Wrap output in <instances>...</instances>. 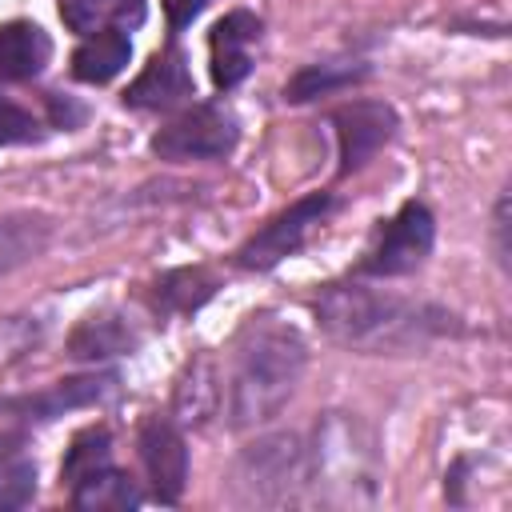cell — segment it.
<instances>
[{"label":"cell","instance_id":"cell-1","mask_svg":"<svg viewBox=\"0 0 512 512\" xmlns=\"http://www.w3.org/2000/svg\"><path fill=\"white\" fill-rule=\"evenodd\" d=\"M312 312L328 340H336L352 352H368V356H384V352L396 356V352L424 348L428 340L464 332L448 308L412 300L400 292H384V288H372L360 280L328 284L316 296Z\"/></svg>","mask_w":512,"mask_h":512},{"label":"cell","instance_id":"cell-2","mask_svg":"<svg viewBox=\"0 0 512 512\" xmlns=\"http://www.w3.org/2000/svg\"><path fill=\"white\" fill-rule=\"evenodd\" d=\"M304 368H308V344L288 320L272 312L248 316L232 340L228 424L236 432L272 424L300 388Z\"/></svg>","mask_w":512,"mask_h":512},{"label":"cell","instance_id":"cell-3","mask_svg":"<svg viewBox=\"0 0 512 512\" xmlns=\"http://www.w3.org/2000/svg\"><path fill=\"white\" fill-rule=\"evenodd\" d=\"M308 456V484L316 500L336 508L372 504L380 496V448L372 428L352 412H328L316 432Z\"/></svg>","mask_w":512,"mask_h":512},{"label":"cell","instance_id":"cell-4","mask_svg":"<svg viewBox=\"0 0 512 512\" xmlns=\"http://www.w3.org/2000/svg\"><path fill=\"white\" fill-rule=\"evenodd\" d=\"M304 484H308V456H304V440L296 432L256 436L236 456V468H232L236 500L256 504V508L292 504Z\"/></svg>","mask_w":512,"mask_h":512},{"label":"cell","instance_id":"cell-5","mask_svg":"<svg viewBox=\"0 0 512 512\" xmlns=\"http://www.w3.org/2000/svg\"><path fill=\"white\" fill-rule=\"evenodd\" d=\"M240 140V124L224 104H196L188 112H180L176 120H168L156 136H152V152L160 160H224L232 156Z\"/></svg>","mask_w":512,"mask_h":512},{"label":"cell","instance_id":"cell-6","mask_svg":"<svg viewBox=\"0 0 512 512\" xmlns=\"http://www.w3.org/2000/svg\"><path fill=\"white\" fill-rule=\"evenodd\" d=\"M432 244H436V216H432V208L420 204V200H408L380 228L376 244L360 260V276H380V280L408 276V272H416L428 260Z\"/></svg>","mask_w":512,"mask_h":512},{"label":"cell","instance_id":"cell-7","mask_svg":"<svg viewBox=\"0 0 512 512\" xmlns=\"http://www.w3.org/2000/svg\"><path fill=\"white\" fill-rule=\"evenodd\" d=\"M332 196L328 192H312V196H300L296 204H288L284 212H276L260 232H252L240 248H236V264L248 268V272H268L276 268L280 260H288L292 252L304 248V240L312 236V228L332 212Z\"/></svg>","mask_w":512,"mask_h":512},{"label":"cell","instance_id":"cell-8","mask_svg":"<svg viewBox=\"0 0 512 512\" xmlns=\"http://www.w3.org/2000/svg\"><path fill=\"white\" fill-rule=\"evenodd\" d=\"M332 128H336V156H340L336 172L352 176L396 136L400 116L384 100H352L332 112Z\"/></svg>","mask_w":512,"mask_h":512},{"label":"cell","instance_id":"cell-9","mask_svg":"<svg viewBox=\"0 0 512 512\" xmlns=\"http://www.w3.org/2000/svg\"><path fill=\"white\" fill-rule=\"evenodd\" d=\"M136 452L152 484V496L160 504H176L188 484V444L180 424L172 416H144L136 432Z\"/></svg>","mask_w":512,"mask_h":512},{"label":"cell","instance_id":"cell-10","mask_svg":"<svg viewBox=\"0 0 512 512\" xmlns=\"http://www.w3.org/2000/svg\"><path fill=\"white\" fill-rule=\"evenodd\" d=\"M144 344V332L136 328V320L120 308H100V312H88L64 340L68 356L72 360H84V364H104L112 356H128Z\"/></svg>","mask_w":512,"mask_h":512},{"label":"cell","instance_id":"cell-11","mask_svg":"<svg viewBox=\"0 0 512 512\" xmlns=\"http://www.w3.org/2000/svg\"><path fill=\"white\" fill-rule=\"evenodd\" d=\"M192 96H196V84H192V72H188V60L180 48L156 52L144 64V72L124 88V104L144 108V112H168Z\"/></svg>","mask_w":512,"mask_h":512},{"label":"cell","instance_id":"cell-12","mask_svg":"<svg viewBox=\"0 0 512 512\" xmlns=\"http://www.w3.org/2000/svg\"><path fill=\"white\" fill-rule=\"evenodd\" d=\"M260 16H252L248 8L228 12L212 36H208V52H212V84L220 92H232L248 72H252V44L260 40Z\"/></svg>","mask_w":512,"mask_h":512},{"label":"cell","instance_id":"cell-13","mask_svg":"<svg viewBox=\"0 0 512 512\" xmlns=\"http://www.w3.org/2000/svg\"><path fill=\"white\" fill-rule=\"evenodd\" d=\"M120 376L116 372H92V376H72V380H56L52 388L44 392H32V396H20L12 400L8 408H16L24 420H52V416H64L72 408H88V404H100L116 392Z\"/></svg>","mask_w":512,"mask_h":512},{"label":"cell","instance_id":"cell-14","mask_svg":"<svg viewBox=\"0 0 512 512\" xmlns=\"http://www.w3.org/2000/svg\"><path fill=\"white\" fill-rule=\"evenodd\" d=\"M52 60V36L36 20L0 24V80H36Z\"/></svg>","mask_w":512,"mask_h":512},{"label":"cell","instance_id":"cell-15","mask_svg":"<svg viewBox=\"0 0 512 512\" xmlns=\"http://www.w3.org/2000/svg\"><path fill=\"white\" fill-rule=\"evenodd\" d=\"M216 408H220V376H216V364L208 356H196V360L184 364V372L176 380L172 416L184 428H200V424H208V416H216Z\"/></svg>","mask_w":512,"mask_h":512},{"label":"cell","instance_id":"cell-16","mask_svg":"<svg viewBox=\"0 0 512 512\" xmlns=\"http://www.w3.org/2000/svg\"><path fill=\"white\" fill-rule=\"evenodd\" d=\"M52 244V216L44 212H4L0 216V276L44 256Z\"/></svg>","mask_w":512,"mask_h":512},{"label":"cell","instance_id":"cell-17","mask_svg":"<svg viewBox=\"0 0 512 512\" xmlns=\"http://www.w3.org/2000/svg\"><path fill=\"white\" fill-rule=\"evenodd\" d=\"M132 60V40L124 28H100L84 36V44L72 52V76L80 84H108L116 80Z\"/></svg>","mask_w":512,"mask_h":512},{"label":"cell","instance_id":"cell-18","mask_svg":"<svg viewBox=\"0 0 512 512\" xmlns=\"http://www.w3.org/2000/svg\"><path fill=\"white\" fill-rule=\"evenodd\" d=\"M216 288H220V280H216L208 268H200V264H192V268H172V272H164V276L152 284V308H156L160 316H188V312L204 308V304L216 296Z\"/></svg>","mask_w":512,"mask_h":512},{"label":"cell","instance_id":"cell-19","mask_svg":"<svg viewBox=\"0 0 512 512\" xmlns=\"http://www.w3.org/2000/svg\"><path fill=\"white\" fill-rule=\"evenodd\" d=\"M140 500H144V492L116 464L72 484V504L84 512H128V508H140Z\"/></svg>","mask_w":512,"mask_h":512},{"label":"cell","instance_id":"cell-20","mask_svg":"<svg viewBox=\"0 0 512 512\" xmlns=\"http://www.w3.org/2000/svg\"><path fill=\"white\" fill-rule=\"evenodd\" d=\"M360 80H368V64H360V60H316V64H304L284 84V100L288 104H304V100H316V96L352 88Z\"/></svg>","mask_w":512,"mask_h":512},{"label":"cell","instance_id":"cell-21","mask_svg":"<svg viewBox=\"0 0 512 512\" xmlns=\"http://www.w3.org/2000/svg\"><path fill=\"white\" fill-rule=\"evenodd\" d=\"M60 20L76 36H92L100 28H136L144 20V0H60Z\"/></svg>","mask_w":512,"mask_h":512},{"label":"cell","instance_id":"cell-22","mask_svg":"<svg viewBox=\"0 0 512 512\" xmlns=\"http://www.w3.org/2000/svg\"><path fill=\"white\" fill-rule=\"evenodd\" d=\"M108 464H112V432L104 424H92V428L72 436V444L64 452V464H60V480L72 488L76 480H84V476H92Z\"/></svg>","mask_w":512,"mask_h":512},{"label":"cell","instance_id":"cell-23","mask_svg":"<svg viewBox=\"0 0 512 512\" xmlns=\"http://www.w3.org/2000/svg\"><path fill=\"white\" fill-rule=\"evenodd\" d=\"M36 496V460L28 456H4L0 460V512L4 508H24Z\"/></svg>","mask_w":512,"mask_h":512},{"label":"cell","instance_id":"cell-24","mask_svg":"<svg viewBox=\"0 0 512 512\" xmlns=\"http://www.w3.org/2000/svg\"><path fill=\"white\" fill-rule=\"evenodd\" d=\"M36 140H40V120L0 92V144H36Z\"/></svg>","mask_w":512,"mask_h":512},{"label":"cell","instance_id":"cell-25","mask_svg":"<svg viewBox=\"0 0 512 512\" xmlns=\"http://www.w3.org/2000/svg\"><path fill=\"white\" fill-rule=\"evenodd\" d=\"M160 8H164V16H168V28H172V32H184V28L208 8V0H160Z\"/></svg>","mask_w":512,"mask_h":512},{"label":"cell","instance_id":"cell-26","mask_svg":"<svg viewBox=\"0 0 512 512\" xmlns=\"http://www.w3.org/2000/svg\"><path fill=\"white\" fill-rule=\"evenodd\" d=\"M48 116H52V124H56V128H76V124L84 120V108H80L72 96L52 92V96H48Z\"/></svg>","mask_w":512,"mask_h":512},{"label":"cell","instance_id":"cell-27","mask_svg":"<svg viewBox=\"0 0 512 512\" xmlns=\"http://www.w3.org/2000/svg\"><path fill=\"white\" fill-rule=\"evenodd\" d=\"M492 228H496V260L508 268V192L496 200V216H492Z\"/></svg>","mask_w":512,"mask_h":512},{"label":"cell","instance_id":"cell-28","mask_svg":"<svg viewBox=\"0 0 512 512\" xmlns=\"http://www.w3.org/2000/svg\"><path fill=\"white\" fill-rule=\"evenodd\" d=\"M20 444H24V432H0V460L12 456Z\"/></svg>","mask_w":512,"mask_h":512}]
</instances>
